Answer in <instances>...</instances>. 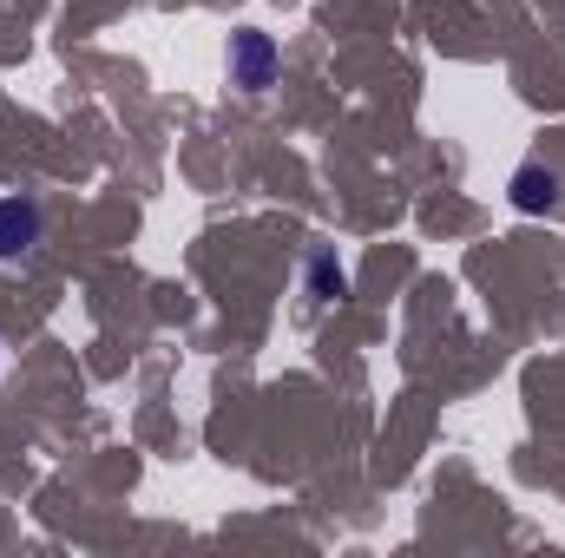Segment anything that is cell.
<instances>
[{
  "label": "cell",
  "mask_w": 565,
  "mask_h": 558,
  "mask_svg": "<svg viewBox=\"0 0 565 558\" xmlns=\"http://www.w3.org/2000/svg\"><path fill=\"white\" fill-rule=\"evenodd\" d=\"M40 230H46V211L33 197H0V264L26 257L40 244Z\"/></svg>",
  "instance_id": "cell-2"
},
{
  "label": "cell",
  "mask_w": 565,
  "mask_h": 558,
  "mask_svg": "<svg viewBox=\"0 0 565 558\" xmlns=\"http://www.w3.org/2000/svg\"><path fill=\"white\" fill-rule=\"evenodd\" d=\"M270 79H277V40L270 33H237L231 40V86L264 93Z\"/></svg>",
  "instance_id": "cell-1"
},
{
  "label": "cell",
  "mask_w": 565,
  "mask_h": 558,
  "mask_svg": "<svg viewBox=\"0 0 565 558\" xmlns=\"http://www.w3.org/2000/svg\"><path fill=\"white\" fill-rule=\"evenodd\" d=\"M513 204H520V211H553V204H559V178L540 171V164H526V171L513 178Z\"/></svg>",
  "instance_id": "cell-3"
},
{
  "label": "cell",
  "mask_w": 565,
  "mask_h": 558,
  "mask_svg": "<svg viewBox=\"0 0 565 558\" xmlns=\"http://www.w3.org/2000/svg\"><path fill=\"white\" fill-rule=\"evenodd\" d=\"M309 289H316V302H335V296H349V277L335 270V257H329V250H316V257H309Z\"/></svg>",
  "instance_id": "cell-4"
}]
</instances>
